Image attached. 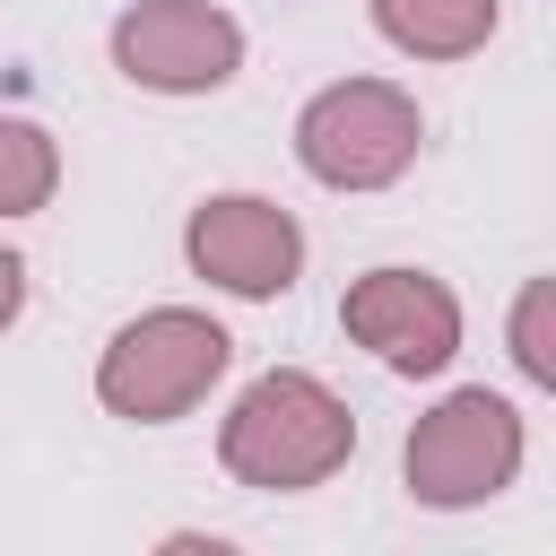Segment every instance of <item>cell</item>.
<instances>
[{
  "label": "cell",
  "instance_id": "5b68a950",
  "mask_svg": "<svg viewBox=\"0 0 556 556\" xmlns=\"http://www.w3.org/2000/svg\"><path fill=\"white\" fill-rule=\"evenodd\" d=\"M113 70L148 96H217L243 70V26L217 0H130L113 17Z\"/></svg>",
  "mask_w": 556,
  "mask_h": 556
},
{
  "label": "cell",
  "instance_id": "277c9868",
  "mask_svg": "<svg viewBox=\"0 0 556 556\" xmlns=\"http://www.w3.org/2000/svg\"><path fill=\"white\" fill-rule=\"evenodd\" d=\"M426 148V113L400 78H330L295 113V165L321 191H391Z\"/></svg>",
  "mask_w": 556,
  "mask_h": 556
},
{
  "label": "cell",
  "instance_id": "3957f363",
  "mask_svg": "<svg viewBox=\"0 0 556 556\" xmlns=\"http://www.w3.org/2000/svg\"><path fill=\"white\" fill-rule=\"evenodd\" d=\"M521 452H530L521 408H513L504 391H486V382H460V391H443V400L408 426L400 478H408V495H417L426 513H469V504H495V495L521 478Z\"/></svg>",
  "mask_w": 556,
  "mask_h": 556
},
{
  "label": "cell",
  "instance_id": "9c48e42d",
  "mask_svg": "<svg viewBox=\"0 0 556 556\" xmlns=\"http://www.w3.org/2000/svg\"><path fill=\"white\" fill-rule=\"evenodd\" d=\"M52 191H61L52 130L26 113H0V217H35V208H52Z\"/></svg>",
  "mask_w": 556,
  "mask_h": 556
},
{
  "label": "cell",
  "instance_id": "ba28073f",
  "mask_svg": "<svg viewBox=\"0 0 556 556\" xmlns=\"http://www.w3.org/2000/svg\"><path fill=\"white\" fill-rule=\"evenodd\" d=\"M374 9V35L408 61H469L495 43V17L504 0H365Z\"/></svg>",
  "mask_w": 556,
  "mask_h": 556
},
{
  "label": "cell",
  "instance_id": "30bf717a",
  "mask_svg": "<svg viewBox=\"0 0 556 556\" xmlns=\"http://www.w3.org/2000/svg\"><path fill=\"white\" fill-rule=\"evenodd\" d=\"M504 339H513V365H521V382H530V391H556V278H530V287L513 295V321H504Z\"/></svg>",
  "mask_w": 556,
  "mask_h": 556
},
{
  "label": "cell",
  "instance_id": "8fae6325",
  "mask_svg": "<svg viewBox=\"0 0 556 556\" xmlns=\"http://www.w3.org/2000/svg\"><path fill=\"white\" fill-rule=\"evenodd\" d=\"M17 313H26V261H17L9 243H0V330H9Z\"/></svg>",
  "mask_w": 556,
  "mask_h": 556
},
{
  "label": "cell",
  "instance_id": "7a4b0ae2",
  "mask_svg": "<svg viewBox=\"0 0 556 556\" xmlns=\"http://www.w3.org/2000/svg\"><path fill=\"white\" fill-rule=\"evenodd\" d=\"M235 365V339L226 321H208L200 304H156L139 321H122L96 356V400L130 426H174L191 417Z\"/></svg>",
  "mask_w": 556,
  "mask_h": 556
},
{
  "label": "cell",
  "instance_id": "8992f818",
  "mask_svg": "<svg viewBox=\"0 0 556 556\" xmlns=\"http://www.w3.org/2000/svg\"><path fill=\"white\" fill-rule=\"evenodd\" d=\"M339 330L382 365V374H443L460 356V295L434 269H365L339 295Z\"/></svg>",
  "mask_w": 556,
  "mask_h": 556
},
{
  "label": "cell",
  "instance_id": "6da1fadb",
  "mask_svg": "<svg viewBox=\"0 0 556 556\" xmlns=\"http://www.w3.org/2000/svg\"><path fill=\"white\" fill-rule=\"evenodd\" d=\"M348 452H356V408L304 365L252 374L235 391V408L217 417V460L252 495H304V486L339 478Z\"/></svg>",
  "mask_w": 556,
  "mask_h": 556
},
{
  "label": "cell",
  "instance_id": "52a82bcc",
  "mask_svg": "<svg viewBox=\"0 0 556 556\" xmlns=\"http://www.w3.org/2000/svg\"><path fill=\"white\" fill-rule=\"evenodd\" d=\"M182 261H191V278H208L217 295L269 304V295H287V287L304 278V226H295L278 200H261V191H217V200L191 208Z\"/></svg>",
  "mask_w": 556,
  "mask_h": 556
}]
</instances>
